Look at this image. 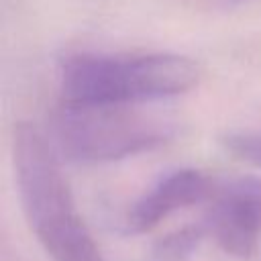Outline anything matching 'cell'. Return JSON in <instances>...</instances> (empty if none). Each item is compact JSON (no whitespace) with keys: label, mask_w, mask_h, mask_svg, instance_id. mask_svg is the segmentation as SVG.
<instances>
[{"label":"cell","mask_w":261,"mask_h":261,"mask_svg":"<svg viewBox=\"0 0 261 261\" xmlns=\"http://www.w3.org/2000/svg\"><path fill=\"white\" fill-rule=\"evenodd\" d=\"M212 192L214 181L200 169H175L135 200L124 216V230L130 234L147 232L161 224L169 214L210 200Z\"/></svg>","instance_id":"obj_5"},{"label":"cell","mask_w":261,"mask_h":261,"mask_svg":"<svg viewBox=\"0 0 261 261\" xmlns=\"http://www.w3.org/2000/svg\"><path fill=\"white\" fill-rule=\"evenodd\" d=\"M224 147L234 157L261 167V133H232L224 137Z\"/></svg>","instance_id":"obj_7"},{"label":"cell","mask_w":261,"mask_h":261,"mask_svg":"<svg viewBox=\"0 0 261 261\" xmlns=\"http://www.w3.org/2000/svg\"><path fill=\"white\" fill-rule=\"evenodd\" d=\"M171 126L128 106L63 102L51 114L49 143L75 163H108L151 151L171 137Z\"/></svg>","instance_id":"obj_3"},{"label":"cell","mask_w":261,"mask_h":261,"mask_svg":"<svg viewBox=\"0 0 261 261\" xmlns=\"http://www.w3.org/2000/svg\"><path fill=\"white\" fill-rule=\"evenodd\" d=\"M208 202L202 220L208 237L232 257H251L261 237V177L239 175L214 186Z\"/></svg>","instance_id":"obj_4"},{"label":"cell","mask_w":261,"mask_h":261,"mask_svg":"<svg viewBox=\"0 0 261 261\" xmlns=\"http://www.w3.org/2000/svg\"><path fill=\"white\" fill-rule=\"evenodd\" d=\"M198 2L204 6H210V8H232V6H239L247 0H198Z\"/></svg>","instance_id":"obj_8"},{"label":"cell","mask_w":261,"mask_h":261,"mask_svg":"<svg viewBox=\"0 0 261 261\" xmlns=\"http://www.w3.org/2000/svg\"><path fill=\"white\" fill-rule=\"evenodd\" d=\"M57 157L35 124L14 126L12 163L27 222L51 261H104Z\"/></svg>","instance_id":"obj_1"},{"label":"cell","mask_w":261,"mask_h":261,"mask_svg":"<svg viewBox=\"0 0 261 261\" xmlns=\"http://www.w3.org/2000/svg\"><path fill=\"white\" fill-rule=\"evenodd\" d=\"M208 237L204 222L186 224L161 239L153 245V255L157 261H186L202 243V239Z\"/></svg>","instance_id":"obj_6"},{"label":"cell","mask_w":261,"mask_h":261,"mask_svg":"<svg viewBox=\"0 0 261 261\" xmlns=\"http://www.w3.org/2000/svg\"><path fill=\"white\" fill-rule=\"evenodd\" d=\"M198 82V63L177 53H73L59 67L63 102L86 106H128L179 96Z\"/></svg>","instance_id":"obj_2"}]
</instances>
